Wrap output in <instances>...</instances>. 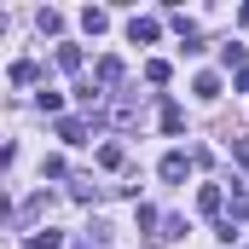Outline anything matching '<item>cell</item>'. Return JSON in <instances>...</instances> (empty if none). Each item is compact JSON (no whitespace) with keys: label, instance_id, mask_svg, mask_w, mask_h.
<instances>
[{"label":"cell","instance_id":"obj_2","mask_svg":"<svg viewBox=\"0 0 249 249\" xmlns=\"http://www.w3.org/2000/svg\"><path fill=\"white\" fill-rule=\"evenodd\" d=\"M127 35H133V47H151V41L162 35V23H157V18H133V23H127Z\"/></svg>","mask_w":249,"mask_h":249},{"label":"cell","instance_id":"obj_11","mask_svg":"<svg viewBox=\"0 0 249 249\" xmlns=\"http://www.w3.org/2000/svg\"><path fill=\"white\" fill-rule=\"evenodd\" d=\"M35 75H41V64H35V58H18V64H12V81H18V87H29Z\"/></svg>","mask_w":249,"mask_h":249},{"label":"cell","instance_id":"obj_14","mask_svg":"<svg viewBox=\"0 0 249 249\" xmlns=\"http://www.w3.org/2000/svg\"><path fill=\"white\" fill-rule=\"evenodd\" d=\"M58 139H70V145H81V139H87V122H75V116H64V122H58Z\"/></svg>","mask_w":249,"mask_h":249},{"label":"cell","instance_id":"obj_12","mask_svg":"<svg viewBox=\"0 0 249 249\" xmlns=\"http://www.w3.org/2000/svg\"><path fill=\"white\" fill-rule=\"evenodd\" d=\"M157 122H162V133H180V127H186V110H180V105H162Z\"/></svg>","mask_w":249,"mask_h":249},{"label":"cell","instance_id":"obj_6","mask_svg":"<svg viewBox=\"0 0 249 249\" xmlns=\"http://www.w3.org/2000/svg\"><path fill=\"white\" fill-rule=\"evenodd\" d=\"M81 29H87V35H105V29H110V12L87 6V12H81Z\"/></svg>","mask_w":249,"mask_h":249},{"label":"cell","instance_id":"obj_7","mask_svg":"<svg viewBox=\"0 0 249 249\" xmlns=\"http://www.w3.org/2000/svg\"><path fill=\"white\" fill-rule=\"evenodd\" d=\"M110 122H116V127L139 122V105H133V99H116V105H110Z\"/></svg>","mask_w":249,"mask_h":249},{"label":"cell","instance_id":"obj_15","mask_svg":"<svg viewBox=\"0 0 249 249\" xmlns=\"http://www.w3.org/2000/svg\"><path fill=\"white\" fill-rule=\"evenodd\" d=\"M191 93H197V99H220V75H197Z\"/></svg>","mask_w":249,"mask_h":249},{"label":"cell","instance_id":"obj_18","mask_svg":"<svg viewBox=\"0 0 249 249\" xmlns=\"http://www.w3.org/2000/svg\"><path fill=\"white\" fill-rule=\"evenodd\" d=\"M145 81H151V87H162V81H168V64L151 58V64H145Z\"/></svg>","mask_w":249,"mask_h":249},{"label":"cell","instance_id":"obj_20","mask_svg":"<svg viewBox=\"0 0 249 249\" xmlns=\"http://www.w3.org/2000/svg\"><path fill=\"white\" fill-rule=\"evenodd\" d=\"M70 197L75 203H93V180H70Z\"/></svg>","mask_w":249,"mask_h":249},{"label":"cell","instance_id":"obj_17","mask_svg":"<svg viewBox=\"0 0 249 249\" xmlns=\"http://www.w3.org/2000/svg\"><path fill=\"white\" fill-rule=\"evenodd\" d=\"M157 226H162V214H157V209H145V203H139V232H151V238H157Z\"/></svg>","mask_w":249,"mask_h":249},{"label":"cell","instance_id":"obj_3","mask_svg":"<svg viewBox=\"0 0 249 249\" xmlns=\"http://www.w3.org/2000/svg\"><path fill=\"white\" fill-rule=\"evenodd\" d=\"M93 87H122V58H99V70H93Z\"/></svg>","mask_w":249,"mask_h":249},{"label":"cell","instance_id":"obj_4","mask_svg":"<svg viewBox=\"0 0 249 249\" xmlns=\"http://www.w3.org/2000/svg\"><path fill=\"white\" fill-rule=\"evenodd\" d=\"M191 174V157L186 151H168V157H162V180H186Z\"/></svg>","mask_w":249,"mask_h":249},{"label":"cell","instance_id":"obj_13","mask_svg":"<svg viewBox=\"0 0 249 249\" xmlns=\"http://www.w3.org/2000/svg\"><path fill=\"white\" fill-rule=\"evenodd\" d=\"M220 64H226V70H238V75L249 70V64H244V47H238V41H226V47H220Z\"/></svg>","mask_w":249,"mask_h":249},{"label":"cell","instance_id":"obj_5","mask_svg":"<svg viewBox=\"0 0 249 249\" xmlns=\"http://www.w3.org/2000/svg\"><path fill=\"white\" fill-rule=\"evenodd\" d=\"M197 209H203V214H226V197H220V186H203V191H197Z\"/></svg>","mask_w":249,"mask_h":249},{"label":"cell","instance_id":"obj_19","mask_svg":"<svg viewBox=\"0 0 249 249\" xmlns=\"http://www.w3.org/2000/svg\"><path fill=\"white\" fill-rule=\"evenodd\" d=\"M58 70H81V47H58Z\"/></svg>","mask_w":249,"mask_h":249},{"label":"cell","instance_id":"obj_8","mask_svg":"<svg viewBox=\"0 0 249 249\" xmlns=\"http://www.w3.org/2000/svg\"><path fill=\"white\" fill-rule=\"evenodd\" d=\"M23 249H64V238L47 226V232H29V238H23Z\"/></svg>","mask_w":249,"mask_h":249},{"label":"cell","instance_id":"obj_16","mask_svg":"<svg viewBox=\"0 0 249 249\" xmlns=\"http://www.w3.org/2000/svg\"><path fill=\"white\" fill-rule=\"evenodd\" d=\"M99 162H105V168H122L127 151H122V145H99Z\"/></svg>","mask_w":249,"mask_h":249},{"label":"cell","instance_id":"obj_9","mask_svg":"<svg viewBox=\"0 0 249 249\" xmlns=\"http://www.w3.org/2000/svg\"><path fill=\"white\" fill-rule=\"evenodd\" d=\"M157 238H162V244H174V238H186V220H180V214H162V226H157Z\"/></svg>","mask_w":249,"mask_h":249},{"label":"cell","instance_id":"obj_21","mask_svg":"<svg viewBox=\"0 0 249 249\" xmlns=\"http://www.w3.org/2000/svg\"><path fill=\"white\" fill-rule=\"evenodd\" d=\"M238 93H249V70H244V75H238Z\"/></svg>","mask_w":249,"mask_h":249},{"label":"cell","instance_id":"obj_10","mask_svg":"<svg viewBox=\"0 0 249 249\" xmlns=\"http://www.w3.org/2000/svg\"><path fill=\"white\" fill-rule=\"evenodd\" d=\"M35 29H41V35H58V29H64V18L53 12V6H41V12H35Z\"/></svg>","mask_w":249,"mask_h":249},{"label":"cell","instance_id":"obj_1","mask_svg":"<svg viewBox=\"0 0 249 249\" xmlns=\"http://www.w3.org/2000/svg\"><path fill=\"white\" fill-rule=\"evenodd\" d=\"M249 220V186H232L226 197V220H220V232H232V226H244Z\"/></svg>","mask_w":249,"mask_h":249}]
</instances>
